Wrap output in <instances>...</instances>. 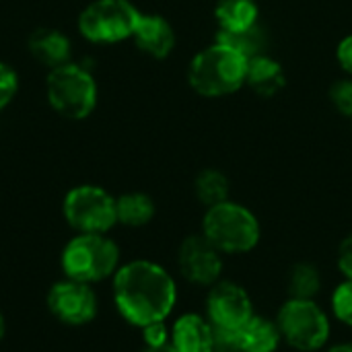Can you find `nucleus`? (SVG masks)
I'll return each instance as SVG.
<instances>
[{
  "instance_id": "obj_1",
  "label": "nucleus",
  "mask_w": 352,
  "mask_h": 352,
  "mask_svg": "<svg viewBox=\"0 0 352 352\" xmlns=\"http://www.w3.org/2000/svg\"><path fill=\"white\" fill-rule=\"evenodd\" d=\"M179 301L182 283L171 264L151 256L126 258L107 285L109 309L132 332L169 322L179 311Z\"/></svg>"
},
{
  "instance_id": "obj_2",
  "label": "nucleus",
  "mask_w": 352,
  "mask_h": 352,
  "mask_svg": "<svg viewBox=\"0 0 352 352\" xmlns=\"http://www.w3.org/2000/svg\"><path fill=\"white\" fill-rule=\"evenodd\" d=\"M124 260V248L113 233H70L58 250L56 268L60 276L103 289Z\"/></svg>"
},
{
  "instance_id": "obj_3",
  "label": "nucleus",
  "mask_w": 352,
  "mask_h": 352,
  "mask_svg": "<svg viewBox=\"0 0 352 352\" xmlns=\"http://www.w3.org/2000/svg\"><path fill=\"white\" fill-rule=\"evenodd\" d=\"M200 233L225 258L250 256L262 243V223L258 214L235 200H225L204 208Z\"/></svg>"
},
{
  "instance_id": "obj_4",
  "label": "nucleus",
  "mask_w": 352,
  "mask_h": 352,
  "mask_svg": "<svg viewBox=\"0 0 352 352\" xmlns=\"http://www.w3.org/2000/svg\"><path fill=\"white\" fill-rule=\"evenodd\" d=\"M43 311L52 324L68 332H85L99 324L105 299L99 287L56 276L47 283L41 299Z\"/></svg>"
},
{
  "instance_id": "obj_5",
  "label": "nucleus",
  "mask_w": 352,
  "mask_h": 352,
  "mask_svg": "<svg viewBox=\"0 0 352 352\" xmlns=\"http://www.w3.org/2000/svg\"><path fill=\"white\" fill-rule=\"evenodd\" d=\"M272 316L289 351L322 352L332 342L336 324L320 299L285 297Z\"/></svg>"
},
{
  "instance_id": "obj_6",
  "label": "nucleus",
  "mask_w": 352,
  "mask_h": 352,
  "mask_svg": "<svg viewBox=\"0 0 352 352\" xmlns=\"http://www.w3.org/2000/svg\"><path fill=\"white\" fill-rule=\"evenodd\" d=\"M43 91L52 111L70 122L91 118L99 103V85L95 74L74 60L47 70Z\"/></svg>"
},
{
  "instance_id": "obj_7",
  "label": "nucleus",
  "mask_w": 352,
  "mask_h": 352,
  "mask_svg": "<svg viewBox=\"0 0 352 352\" xmlns=\"http://www.w3.org/2000/svg\"><path fill=\"white\" fill-rule=\"evenodd\" d=\"M248 62L243 54L217 41L194 56L188 68V82L204 97L231 95L245 85Z\"/></svg>"
},
{
  "instance_id": "obj_8",
  "label": "nucleus",
  "mask_w": 352,
  "mask_h": 352,
  "mask_svg": "<svg viewBox=\"0 0 352 352\" xmlns=\"http://www.w3.org/2000/svg\"><path fill=\"white\" fill-rule=\"evenodd\" d=\"M60 217L70 233H113L116 196L99 184H76L64 192Z\"/></svg>"
},
{
  "instance_id": "obj_9",
  "label": "nucleus",
  "mask_w": 352,
  "mask_h": 352,
  "mask_svg": "<svg viewBox=\"0 0 352 352\" xmlns=\"http://www.w3.org/2000/svg\"><path fill=\"white\" fill-rule=\"evenodd\" d=\"M140 16L130 0H91L76 16V31L93 45H113L132 39Z\"/></svg>"
},
{
  "instance_id": "obj_10",
  "label": "nucleus",
  "mask_w": 352,
  "mask_h": 352,
  "mask_svg": "<svg viewBox=\"0 0 352 352\" xmlns=\"http://www.w3.org/2000/svg\"><path fill=\"white\" fill-rule=\"evenodd\" d=\"M171 268L182 285L206 291L227 274V258L200 231H196L179 239Z\"/></svg>"
},
{
  "instance_id": "obj_11",
  "label": "nucleus",
  "mask_w": 352,
  "mask_h": 352,
  "mask_svg": "<svg viewBox=\"0 0 352 352\" xmlns=\"http://www.w3.org/2000/svg\"><path fill=\"white\" fill-rule=\"evenodd\" d=\"M200 309L217 330L235 332L258 311V305L245 283L225 274L210 289L202 291Z\"/></svg>"
},
{
  "instance_id": "obj_12",
  "label": "nucleus",
  "mask_w": 352,
  "mask_h": 352,
  "mask_svg": "<svg viewBox=\"0 0 352 352\" xmlns=\"http://www.w3.org/2000/svg\"><path fill=\"white\" fill-rule=\"evenodd\" d=\"M171 344L177 352H214L217 330L202 309H182L169 320Z\"/></svg>"
},
{
  "instance_id": "obj_13",
  "label": "nucleus",
  "mask_w": 352,
  "mask_h": 352,
  "mask_svg": "<svg viewBox=\"0 0 352 352\" xmlns=\"http://www.w3.org/2000/svg\"><path fill=\"white\" fill-rule=\"evenodd\" d=\"M233 342L235 352H280L285 349L274 316L260 309L233 332Z\"/></svg>"
},
{
  "instance_id": "obj_14",
  "label": "nucleus",
  "mask_w": 352,
  "mask_h": 352,
  "mask_svg": "<svg viewBox=\"0 0 352 352\" xmlns=\"http://www.w3.org/2000/svg\"><path fill=\"white\" fill-rule=\"evenodd\" d=\"M27 52L37 64L52 70L72 60V41L58 27H37L27 39Z\"/></svg>"
},
{
  "instance_id": "obj_15",
  "label": "nucleus",
  "mask_w": 352,
  "mask_h": 352,
  "mask_svg": "<svg viewBox=\"0 0 352 352\" xmlns=\"http://www.w3.org/2000/svg\"><path fill=\"white\" fill-rule=\"evenodd\" d=\"M132 41L136 43V47L142 54H146L155 60H163L175 47V31L165 16L142 12L138 25L134 29Z\"/></svg>"
},
{
  "instance_id": "obj_16",
  "label": "nucleus",
  "mask_w": 352,
  "mask_h": 352,
  "mask_svg": "<svg viewBox=\"0 0 352 352\" xmlns=\"http://www.w3.org/2000/svg\"><path fill=\"white\" fill-rule=\"evenodd\" d=\"M326 291V272L311 260H297L287 266L283 293L291 299H322Z\"/></svg>"
},
{
  "instance_id": "obj_17",
  "label": "nucleus",
  "mask_w": 352,
  "mask_h": 352,
  "mask_svg": "<svg viewBox=\"0 0 352 352\" xmlns=\"http://www.w3.org/2000/svg\"><path fill=\"white\" fill-rule=\"evenodd\" d=\"M118 227L128 231L146 229L157 217V202L142 190H128L116 196Z\"/></svg>"
},
{
  "instance_id": "obj_18",
  "label": "nucleus",
  "mask_w": 352,
  "mask_h": 352,
  "mask_svg": "<svg viewBox=\"0 0 352 352\" xmlns=\"http://www.w3.org/2000/svg\"><path fill=\"white\" fill-rule=\"evenodd\" d=\"M285 82H287L285 70L274 58L262 54V56H256L248 62L245 85L250 89H254L258 95L272 97L285 87Z\"/></svg>"
},
{
  "instance_id": "obj_19",
  "label": "nucleus",
  "mask_w": 352,
  "mask_h": 352,
  "mask_svg": "<svg viewBox=\"0 0 352 352\" xmlns=\"http://www.w3.org/2000/svg\"><path fill=\"white\" fill-rule=\"evenodd\" d=\"M219 31L237 33L258 25V4L256 0H219L214 8Z\"/></svg>"
},
{
  "instance_id": "obj_20",
  "label": "nucleus",
  "mask_w": 352,
  "mask_h": 352,
  "mask_svg": "<svg viewBox=\"0 0 352 352\" xmlns=\"http://www.w3.org/2000/svg\"><path fill=\"white\" fill-rule=\"evenodd\" d=\"M229 194H231V184H229V177L223 171L204 169V171L198 173V177L194 182V196L204 208H210L214 204L231 200Z\"/></svg>"
},
{
  "instance_id": "obj_21",
  "label": "nucleus",
  "mask_w": 352,
  "mask_h": 352,
  "mask_svg": "<svg viewBox=\"0 0 352 352\" xmlns=\"http://www.w3.org/2000/svg\"><path fill=\"white\" fill-rule=\"evenodd\" d=\"M217 41L237 50L239 54H243L248 60L256 58V56H262L264 50H266V33L260 25H254L245 31H237V33H225V31H219L217 35Z\"/></svg>"
},
{
  "instance_id": "obj_22",
  "label": "nucleus",
  "mask_w": 352,
  "mask_h": 352,
  "mask_svg": "<svg viewBox=\"0 0 352 352\" xmlns=\"http://www.w3.org/2000/svg\"><path fill=\"white\" fill-rule=\"evenodd\" d=\"M328 311L336 326L352 330V280L338 278L328 293Z\"/></svg>"
},
{
  "instance_id": "obj_23",
  "label": "nucleus",
  "mask_w": 352,
  "mask_h": 352,
  "mask_svg": "<svg viewBox=\"0 0 352 352\" xmlns=\"http://www.w3.org/2000/svg\"><path fill=\"white\" fill-rule=\"evenodd\" d=\"M21 87L19 72L6 60H0V113L16 99Z\"/></svg>"
},
{
  "instance_id": "obj_24",
  "label": "nucleus",
  "mask_w": 352,
  "mask_h": 352,
  "mask_svg": "<svg viewBox=\"0 0 352 352\" xmlns=\"http://www.w3.org/2000/svg\"><path fill=\"white\" fill-rule=\"evenodd\" d=\"M136 334V342L138 346H161L171 342V330H169V322H157V324H148L144 328H140Z\"/></svg>"
},
{
  "instance_id": "obj_25",
  "label": "nucleus",
  "mask_w": 352,
  "mask_h": 352,
  "mask_svg": "<svg viewBox=\"0 0 352 352\" xmlns=\"http://www.w3.org/2000/svg\"><path fill=\"white\" fill-rule=\"evenodd\" d=\"M334 270L338 272V278L352 280V229L340 239L336 254H334Z\"/></svg>"
},
{
  "instance_id": "obj_26",
  "label": "nucleus",
  "mask_w": 352,
  "mask_h": 352,
  "mask_svg": "<svg viewBox=\"0 0 352 352\" xmlns=\"http://www.w3.org/2000/svg\"><path fill=\"white\" fill-rule=\"evenodd\" d=\"M330 99L342 116L352 118V80L344 78L334 82L330 87Z\"/></svg>"
},
{
  "instance_id": "obj_27",
  "label": "nucleus",
  "mask_w": 352,
  "mask_h": 352,
  "mask_svg": "<svg viewBox=\"0 0 352 352\" xmlns=\"http://www.w3.org/2000/svg\"><path fill=\"white\" fill-rule=\"evenodd\" d=\"M336 56H338L340 66H342L349 74H352V35L344 37V39L340 41V45H338V50H336Z\"/></svg>"
},
{
  "instance_id": "obj_28",
  "label": "nucleus",
  "mask_w": 352,
  "mask_h": 352,
  "mask_svg": "<svg viewBox=\"0 0 352 352\" xmlns=\"http://www.w3.org/2000/svg\"><path fill=\"white\" fill-rule=\"evenodd\" d=\"M8 334H10V320H8L6 311L0 307V351L8 342Z\"/></svg>"
},
{
  "instance_id": "obj_29",
  "label": "nucleus",
  "mask_w": 352,
  "mask_h": 352,
  "mask_svg": "<svg viewBox=\"0 0 352 352\" xmlns=\"http://www.w3.org/2000/svg\"><path fill=\"white\" fill-rule=\"evenodd\" d=\"M322 352H352V340H336V342H330Z\"/></svg>"
},
{
  "instance_id": "obj_30",
  "label": "nucleus",
  "mask_w": 352,
  "mask_h": 352,
  "mask_svg": "<svg viewBox=\"0 0 352 352\" xmlns=\"http://www.w3.org/2000/svg\"><path fill=\"white\" fill-rule=\"evenodd\" d=\"M136 352H177V349L171 342H167L161 346H136Z\"/></svg>"
}]
</instances>
